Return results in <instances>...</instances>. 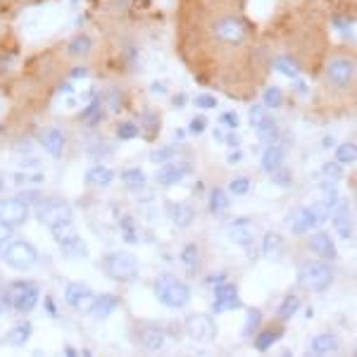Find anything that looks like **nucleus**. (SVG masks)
I'll return each instance as SVG.
<instances>
[{
	"label": "nucleus",
	"mask_w": 357,
	"mask_h": 357,
	"mask_svg": "<svg viewBox=\"0 0 357 357\" xmlns=\"http://www.w3.org/2000/svg\"><path fill=\"white\" fill-rule=\"evenodd\" d=\"M205 126H207V122H205L203 117H193V119H191V124H188V131L198 136V134H203V131H205Z\"/></svg>",
	"instance_id": "52"
},
{
	"label": "nucleus",
	"mask_w": 357,
	"mask_h": 357,
	"mask_svg": "<svg viewBox=\"0 0 357 357\" xmlns=\"http://www.w3.org/2000/svg\"><path fill=\"white\" fill-rule=\"evenodd\" d=\"M112 178H114V172L110 169V167H105V165H96V167H91V169L86 172V183H89V186H96V188L110 186Z\"/></svg>",
	"instance_id": "26"
},
{
	"label": "nucleus",
	"mask_w": 357,
	"mask_h": 357,
	"mask_svg": "<svg viewBox=\"0 0 357 357\" xmlns=\"http://www.w3.org/2000/svg\"><path fill=\"white\" fill-rule=\"evenodd\" d=\"M160 134V117L153 112H143L141 122H138V136H143L146 141H153Z\"/></svg>",
	"instance_id": "29"
},
{
	"label": "nucleus",
	"mask_w": 357,
	"mask_h": 357,
	"mask_svg": "<svg viewBox=\"0 0 357 357\" xmlns=\"http://www.w3.org/2000/svg\"><path fill=\"white\" fill-rule=\"evenodd\" d=\"M301 310V298L298 296H286L284 303H281V307L276 310V317H279V321H289L291 317H296V312Z\"/></svg>",
	"instance_id": "33"
},
{
	"label": "nucleus",
	"mask_w": 357,
	"mask_h": 357,
	"mask_svg": "<svg viewBox=\"0 0 357 357\" xmlns=\"http://www.w3.org/2000/svg\"><path fill=\"white\" fill-rule=\"evenodd\" d=\"M260 324H262V312L257 307H250V310H248V317H245L243 336L245 338H252L257 331H260Z\"/></svg>",
	"instance_id": "36"
},
{
	"label": "nucleus",
	"mask_w": 357,
	"mask_h": 357,
	"mask_svg": "<svg viewBox=\"0 0 357 357\" xmlns=\"http://www.w3.org/2000/svg\"><path fill=\"white\" fill-rule=\"evenodd\" d=\"M183 326L195 343H212L217 338V324L210 314H191Z\"/></svg>",
	"instance_id": "11"
},
{
	"label": "nucleus",
	"mask_w": 357,
	"mask_h": 357,
	"mask_svg": "<svg viewBox=\"0 0 357 357\" xmlns=\"http://www.w3.org/2000/svg\"><path fill=\"white\" fill-rule=\"evenodd\" d=\"M188 174H191L188 162H174V160H169V162H162V167L158 169V183L165 188H169V186L181 183Z\"/></svg>",
	"instance_id": "15"
},
{
	"label": "nucleus",
	"mask_w": 357,
	"mask_h": 357,
	"mask_svg": "<svg viewBox=\"0 0 357 357\" xmlns=\"http://www.w3.org/2000/svg\"><path fill=\"white\" fill-rule=\"evenodd\" d=\"M93 301H96V293L91 291L86 284H79V281H74V284H67L65 303L72 310H77V312H91V307H93Z\"/></svg>",
	"instance_id": "12"
},
{
	"label": "nucleus",
	"mask_w": 357,
	"mask_h": 357,
	"mask_svg": "<svg viewBox=\"0 0 357 357\" xmlns=\"http://www.w3.org/2000/svg\"><path fill=\"white\" fill-rule=\"evenodd\" d=\"M169 217L178 229H188L195 222V210L188 203H172Z\"/></svg>",
	"instance_id": "25"
},
{
	"label": "nucleus",
	"mask_w": 357,
	"mask_h": 357,
	"mask_svg": "<svg viewBox=\"0 0 357 357\" xmlns=\"http://www.w3.org/2000/svg\"><path fill=\"white\" fill-rule=\"evenodd\" d=\"M267 117H269V112H267V107H264V105H252L250 107V124L252 126L262 124Z\"/></svg>",
	"instance_id": "44"
},
{
	"label": "nucleus",
	"mask_w": 357,
	"mask_h": 357,
	"mask_svg": "<svg viewBox=\"0 0 357 357\" xmlns=\"http://www.w3.org/2000/svg\"><path fill=\"white\" fill-rule=\"evenodd\" d=\"M224 281V274H217V276H210V279H207V284L210 286H220Z\"/></svg>",
	"instance_id": "53"
},
{
	"label": "nucleus",
	"mask_w": 357,
	"mask_h": 357,
	"mask_svg": "<svg viewBox=\"0 0 357 357\" xmlns=\"http://www.w3.org/2000/svg\"><path fill=\"white\" fill-rule=\"evenodd\" d=\"M321 174L329 178V183H331V181H336V178H341V167H338L336 162H326L324 167H321Z\"/></svg>",
	"instance_id": "48"
},
{
	"label": "nucleus",
	"mask_w": 357,
	"mask_h": 357,
	"mask_svg": "<svg viewBox=\"0 0 357 357\" xmlns=\"http://www.w3.org/2000/svg\"><path fill=\"white\" fill-rule=\"evenodd\" d=\"M336 160L338 165H355L357 160V146L353 141L350 143H341V146L336 148Z\"/></svg>",
	"instance_id": "38"
},
{
	"label": "nucleus",
	"mask_w": 357,
	"mask_h": 357,
	"mask_svg": "<svg viewBox=\"0 0 357 357\" xmlns=\"http://www.w3.org/2000/svg\"><path fill=\"white\" fill-rule=\"evenodd\" d=\"M136 343L148 353H158L165 345V331L155 324H141L136 329Z\"/></svg>",
	"instance_id": "17"
},
{
	"label": "nucleus",
	"mask_w": 357,
	"mask_h": 357,
	"mask_svg": "<svg viewBox=\"0 0 357 357\" xmlns=\"http://www.w3.org/2000/svg\"><path fill=\"white\" fill-rule=\"evenodd\" d=\"M31 333H33V326L29 324V321H20V324H15L13 329L8 331L5 343L13 345V348H22V345H26V341L31 338Z\"/></svg>",
	"instance_id": "28"
},
{
	"label": "nucleus",
	"mask_w": 357,
	"mask_h": 357,
	"mask_svg": "<svg viewBox=\"0 0 357 357\" xmlns=\"http://www.w3.org/2000/svg\"><path fill=\"white\" fill-rule=\"evenodd\" d=\"M324 146H326V148L333 146V138H331V136H326V138H324Z\"/></svg>",
	"instance_id": "59"
},
{
	"label": "nucleus",
	"mask_w": 357,
	"mask_h": 357,
	"mask_svg": "<svg viewBox=\"0 0 357 357\" xmlns=\"http://www.w3.org/2000/svg\"><path fill=\"white\" fill-rule=\"evenodd\" d=\"M15 181L22 183V186H26V183H41L43 174L41 172H36V174H15Z\"/></svg>",
	"instance_id": "50"
},
{
	"label": "nucleus",
	"mask_w": 357,
	"mask_h": 357,
	"mask_svg": "<svg viewBox=\"0 0 357 357\" xmlns=\"http://www.w3.org/2000/svg\"><path fill=\"white\" fill-rule=\"evenodd\" d=\"M119 229H122V236L126 243H138V234H136V224L131 217H124L122 222H119Z\"/></svg>",
	"instance_id": "41"
},
{
	"label": "nucleus",
	"mask_w": 357,
	"mask_h": 357,
	"mask_svg": "<svg viewBox=\"0 0 357 357\" xmlns=\"http://www.w3.org/2000/svg\"><path fill=\"white\" fill-rule=\"evenodd\" d=\"M284 158H286V151L279 146V143H269L267 148H264V153H262V169L267 172H274L276 167H281L284 165Z\"/></svg>",
	"instance_id": "27"
},
{
	"label": "nucleus",
	"mask_w": 357,
	"mask_h": 357,
	"mask_svg": "<svg viewBox=\"0 0 357 357\" xmlns=\"http://www.w3.org/2000/svg\"><path fill=\"white\" fill-rule=\"evenodd\" d=\"M229 236H231L234 243L241 245V248H250L252 241H255V231H252L250 222L243 220V217L231 224V229H229Z\"/></svg>",
	"instance_id": "22"
},
{
	"label": "nucleus",
	"mask_w": 357,
	"mask_h": 357,
	"mask_svg": "<svg viewBox=\"0 0 357 357\" xmlns=\"http://www.w3.org/2000/svg\"><path fill=\"white\" fill-rule=\"evenodd\" d=\"M183 102H186V98H183V96H176V98H174V105H178V107H181Z\"/></svg>",
	"instance_id": "58"
},
{
	"label": "nucleus",
	"mask_w": 357,
	"mask_h": 357,
	"mask_svg": "<svg viewBox=\"0 0 357 357\" xmlns=\"http://www.w3.org/2000/svg\"><path fill=\"white\" fill-rule=\"evenodd\" d=\"M310 250L314 252V255H319L321 260H336L338 257V248H336V241L331 238L326 231H314L312 236H310L307 241Z\"/></svg>",
	"instance_id": "18"
},
{
	"label": "nucleus",
	"mask_w": 357,
	"mask_h": 357,
	"mask_svg": "<svg viewBox=\"0 0 357 357\" xmlns=\"http://www.w3.org/2000/svg\"><path fill=\"white\" fill-rule=\"evenodd\" d=\"M50 234H53L55 243L60 245V250L65 252L72 260H82V257H89V245L86 241L79 236L77 227H74L72 220H62L50 227Z\"/></svg>",
	"instance_id": "3"
},
{
	"label": "nucleus",
	"mask_w": 357,
	"mask_h": 357,
	"mask_svg": "<svg viewBox=\"0 0 357 357\" xmlns=\"http://www.w3.org/2000/svg\"><path fill=\"white\" fill-rule=\"evenodd\" d=\"M212 36L215 41L227 45H241L250 36V24L241 15H222L212 24Z\"/></svg>",
	"instance_id": "4"
},
{
	"label": "nucleus",
	"mask_w": 357,
	"mask_h": 357,
	"mask_svg": "<svg viewBox=\"0 0 357 357\" xmlns=\"http://www.w3.org/2000/svg\"><path fill=\"white\" fill-rule=\"evenodd\" d=\"M3 183H5V178H3V176H0V188H3Z\"/></svg>",
	"instance_id": "60"
},
{
	"label": "nucleus",
	"mask_w": 357,
	"mask_h": 357,
	"mask_svg": "<svg viewBox=\"0 0 357 357\" xmlns=\"http://www.w3.org/2000/svg\"><path fill=\"white\" fill-rule=\"evenodd\" d=\"M281 336H284L281 329H264L262 333H255V348L260 350V353H267Z\"/></svg>",
	"instance_id": "31"
},
{
	"label": "nucleus",
	"mask_w": 357,
	"mask_h": 357,
	"mask_svg": "<svg viewBox=\"0 0 357 357\" xmlns=\"http://www.w3.org/2000/svg\"><path fill=\"white\" fill-rule=\"evenodd\" d=\"M357 79V60L353 53H336L324 65V84L333 91H350Z\"/></svg>",
	"instance_id": "2"
},
{
	"label": "nucleus",
	"mask_w": 357,
	"mask_h": 357,
	"mask_svg": "<svg viewBox=\"0 0 357 357\" xmlns=\"http://www.w3.org/2000/svg\"><path fill=\"white\" fill-rule=\"evenodd\" d=\"M215 312H229V310H238L241 307V298H238V286L222 281L220 286H215Z\"/></svg>",
	"instance_id": "13"
},
{
	"label": "nucleus",
	"mask_w": 357,
	"mask_h": 357,
	"mask_svg": "<svg viewBox=\"0 0 357 357\" xmlns=\"http://www.w3.org/2000/svg\"><path fill=\"white\" fill-rule=\"evenodd\" d=\"M117 307H119V298L114 293H105V296H96L91 314L98 317V319H107Z\"/></svg>",
	"instance_id": "24"
},
{
	"label": "nucleus",
	"mask_w": 357,
	"mask_h": 357,
	"mask_svg": "<svg viewBox=\"0 0 357 357\" xmlns=\"http://www.w3.org/2000/svg\"><path fill=\"white\" fill-rule=\"evenodd\" d=\"M229 195L224 188H212L210 191V212L212 215H222V212L229 210Z\"/></svg>",
	"instance_id": "34"
},
{
	"label": "nucleus",
	"mask_w": 357,
	"mask_h": 357,
	"mask_svg": "<svg viewBox=\"0 0 357 357\" xmlns=\"http://www.w3.org/2000/svg\"><path fill=\"white\" fill-rule=\"evenodd\" d=\"M36 220L45 224V227H53V224L62 220H72V207L67 200L60 198H48V200H38L36 203Z\"/></svg>",
	"instance_id": "10"
},
{
	"label": "nucleus",
	"mask_w": 357,
	"mask_h": 357,
	"mask_svg": "<svg viewBox=\"0 0 357 357\" xmlns=\"http://www.w3.org/2000/svg\"><path fill=\"white\" fill-rule=\"evenodd\" d=\"M107 105H110V110H112V112H119V110H122V105H124L122 91L112 89V91H110V96H107Z\"/></svg>",
	"instance_id": "45"
},
{
	"label": "nucleus",
	"mask_w": 357,
	"mask_h": 357,
	"mask_svg": "<svg viewBox=\"0 0 357 357\" xmlns=\"http://www.w3.org/2000/svg\"><path fill=\"white\" fill-rule=\"evenodd\" d=\"M336 207V193H331L326 200H321V203H314L310 207H298V210H293L289 215V227L291 231L296 236H303V234H310L314 231V229H319L321 224L329 220L331 210Z\"/></svg>",
	"instance_id": "1"
},
{
	"label": "nucleus",
	"mask_w": 357,
	"mask_h": 357,
	"mask_svg": "<svg viewBox=\"0 0 357 357\" xmlns=\"http://www.w3.org/2000/svg\"><path fill=\"white\" fill-rule=\"evenodd\" d=\"M41 146L50 158H62V155H65V148H67L65 131L57 129V126H50V129L41 136Z\"/></svg>",
	"instance_id": "19"
},
{
	"label": "nucleus",
	"mask_w": 357,
	"mask_h": 357,
	"mask_svg": "<svg viewBox=\"0 0 357 357\" xmlns=\"http://www.w3.org/2000/svg\"><path fill=\"white\" fill-rule=\"evenodd\" d=\"M220 122L227 126V129H231V131H236L241 126V119H238V114H236V112H224L220 117Z\"/></svg>",
	"instance_id": "49"
},
{
	"label": "nucleus",
	"mask_w": 357,
	"mask_h": 357,
	"mask_svg": "<svg viewBox=\"0 0 357 357\" xmlns=\"http://www.w3.org/2000/svg\"><path fill=\"white\" fill-rule=\"evenodd\" d=\"M176 153H178V148H174V146H169V148H158V151H153V153H151V162H153V165L169 162L172 158H176Z\"/></svg>",
	"instance_id": "40"
},
{
	"label": "nucleus",
	"mask_w": 357,
	"mask_h": 357,
	"mask_svg": "<svg viewBox=\"0 0 357 357\" xmlns=\"http://www.w3.org/2000/svg\"><path fill=\"white\" fill-rule=\"evenodd\" d=\"M195 107H200V110H212V107H217V98L215 96H195Z\"/></svg>",
	"instance_id": "46"
},
{
	"label": "nucleus",
	"mask_w": 357,
	"mask_h": 357,
	"mask_svg": "<svg viewBox=\"0 0 357 357\" xmlns=\"http://www.w3.org/2000/svg\"><path fill=\"white\" fill-rule=\"evenodd\" d=\"M91 53H93V38L89 33H77L67 43V57H72V60H86Z\"/></svg>",
	"instance_id": "21"
},
{
	"label": "nucleus",
	"mask_w": 357,
	"mask_h": 357,
	"mask_svg": "<svg viewBox=\"0 0 357 357\" xmlns=\"http://www.w3.org/2000/svg\"><path fill=\"white\" fill-rule=\"evenodd\" d=\"M215 3H217V0H215Z\"/></svg>",
	"instance_id": "62"
},
{
	"label": "nucleus",
	"mask_w": 357,
	"mask_h": 357,
	"mask_svg": "<svg viewBox=\"0 0 357 357\" xmlns=\"http://www.w3.org/2000/svg\"><path fill=\"white\" fill-rule=\"evenodd\" d=\"M181 262H183V267H186L188 272H195V269H198V264H200V248L195 245V243L183 245Z\"/></svg>",
	"instance_id": "35"
},
{
	"label": "nucleus",
	"mask_w": 357,
	"mask_h": 357,
	"mask_svg": "<svg viewBox=\"0 0 357 357\" xmlns=\"http://www.w3.org/2000/svg\"><path fill=\"white\" fill-rule=\"evenodd\" d=\"M255 134H257V138H260L262 143H267V146L279 138V124H276L274 119H272V114H269V117L264 119L262 124L255 126Z\"/></svg>",
	"instance_id": "30"
},
{
	"label": "nucleus",
	"mask_w": 357,
	"mask_h": 357,
	"mask_svg": "<svg viewBox=\"0 0 357 357\" xmlns=\"http://www.w3.org/2000/svg\"><path fill=\"white\" fill-rule=\"evenodd\" d=\"M5 264L15 272H29V269L36 267L38 262V252L36 248L26 241H10L8 248H5V255H3Z\"/></svg>",
	"instance_id": "9"
},
{
	"label": "nucleus",
	"mask_w": 357,
	"mask_h": 357,
	"mask_svg": "<svg viewBox=\"0 0 357 357\" xmlns=\"http://www.w3.org/2000/svg\"><path fill=\"white\" fill-rule=\"evenodd\" d=\"M155 296L169 310H183L191 303V289L174 276H160L155 281Z\"/></svg>",
	"instance_id": "5"
},
{
	"label": "nucleus",
	"mask_w": 357,
	"mask_h": 357,
	"mask_svg": "<svg viewBox=\"0 0 357 357\" xmlns=\"http://www.w3.org/2000/svg\"><path fill=\"white\" fill-rule=\"evenodd\" d=\"M262 100H264L262 105L267 107V110H276V107L284 105V91H281L279 86H269V89L264 91Z\"/></svg>",
	"instance_id": "37"
},
{
	"label": "nucleus",
	"mask_w": 357,
	"mask_h": 357,
	"mask_svg": "<svg viewBox=\"0 0 357 357\" xmlns=\"http://www.w3.org/2000/svg\"><path fill=\"white\" fill-rule=\"evenodd\" d=\"M38 298H41V293H38V289L31 284V281H15V284L8 286L3 301H5V305H10L13 310H17V312L26 314L38 305Z\"/></svg>",
	"instance_id": "8"
},
{
	"label": "nucleus",
	"mask_w": 357,
	"mask_h": 357,
	"mask_svg": "<svg viewBox=\"0 0 357 357\" xmlns=\"http://www.w3.org/2000/svg\"><path fill=\"white\" fill-rule=\"evenodd\" d=\"M0 131H3V129H0Z\"/></svg>",
	"instance_id": "61"
},
{
	"label": "nucleus",
	"mask_w": 357,
	"mask_h": 357,
	"mask_svg": "<svg viewBox=\"0 0 357 357\" xmlns=\"http://www.w3.org/2000/svg\"><path fill=\"white\" fill-rule=\"evenodd\" d=\"M229 188H231L234 195H245L248 191H250V178L245 176H236L231 183H229Z\"/></svg>",
	"instance_id": "43"
},
{
	"label": "nucleus",
	"mask_w": 357,
	"mask_h": 357,
	"mask_svg": "<svg viewBox=\"0 0 357 357\" xmlns=\"http://www.w3.org/2000/svg\"><path fill=\"white\" fill-rule=\"evenodd\" d=\"M0 220L20 227L29 220V205L22 203L20 198H3L0 200Z\"/></svg>",
	"instance_id": "16"
},
{
	"label": "nucleus",
	"mask_w": 357,
	"mask_h": 357,
	"mask_svg": "<svg viewBox=\"0 0 357 357\" xmlns=\"http://www.w3.org/2000/svg\"><path fill=\"white\" fill-rule=\"evenodd\" d=\"M238 160H241V153H231V155H229V162H238Z\"/></svg>",
	"instance_id": "57"
},
{
	"label": "nucleus",
	"mask_w": 357,
	"mask_h": 357,
	"mask_svg": "<svg viewBox=\"0 0 357 357\" xmlns=\"http://www.w3.org/2000/svg\"><path fill=\"white\" fill-rule=\"evenodd\" d=\"M138 136V124L136 122H122L117 126V138L119 141H131Z\"/></svg>",
	"instance_id": "42"
},
{
	"label": "nucleus",
	"mask_w": 357,
	"mask_h": 357,
	"mask_svg": "<svg viewBox=\"0 0 357 357\" xmlns=\"http://www.w3.org/2000/svg\"><path fill=\"white\" fill-rule=\"evenodd\" d=\"M269 176H272V183H276V186H279V188H286V186H291V183H293V174H291V169H286L284 165L276 167L274 172H269Z\"/></svg>",
	"instance_id": "39"
},
{
	"label": "nucleus",
	"mask_w": 357,
	"mask_h": 357,
	"mask_svg": "<svg viewBox=\"0 0 357 357\" xmlns=\"http://www.w3.org/2000/svg\"><path fill=\"white\" fill-rule=\"evenodd\" d=\"M284 250H286V241L281 238L279 234H274V231L264 234V241H262V255H264V260L279 262L281 257H284Z\"/></svg>",
	"instance_id": "20"
},
{
	"label": "nucleus",
	"mask_w": 357,
	"mask_h": 357,
	"mask_svg": "<svg viewBox=\"0 0 357 357\" xmlns=\"http://www.w3.org/2000/svg\"><path fill=\"white\" fill-rule=\"evenodd\" d=\"M65 353H67L69 357H77V350H74L72 345H65Z\"/></svg>",
	"instance_id": "55"
},
{
	"label": "nucleus",
	"mask_w": 357,
	"mask_h": 357,
	"mask_svg": "<svg viewBox=\"0 0 357 357\" xmlns=\"http://www.w3.org/2000/svg\"><path fill=\"white\" fill-rule=\"evenodd\" d=\"M329 217L333 220V227H336L338 236L345 238V241H353V236H355V215H353V207H350V203H341L336 210H331Z\"/></svg>",
	"instance_id": "14"
},
{
	"label": "nucleus",
	"mask_w": 357,
	"mask_h": 357,
	"mask_svg": "<svg viewBox=\"0 0 357 357\" xmlns=\"http://www.w3.org/2000/svg\"><path fill=\"white\" fill-rule=\"evenodd\" d=\"M227 143H229V146H231V148H238V136H236V134L227 136Z\"/></svg>",
	"instance_id": "54"
},
{
	"label": "nucleus",
	"mask_w": 357,
	"mask_h": 357,
	"mask_svg": "<svg viewBox=\"0 0 357 357\" xmlns=\"http://www.w3.org/2000/svg\"><path fill=\"white\" fill-rule=\"evenodd\" d=\"M338 348H341V341L333 333H317L312 341H310V353L314 355H329L336 353Z\"/></svg>",
	"instance_id": "23"
},
{
	"label": "nucleus",
	"mask_w": 357,
	"mask_h": 357,
	"mask_svg": "<svg viewBox=\"0 0 357 357\" xmlns=\"http://www.w3.org/2000/svg\"><path fill=\"white\" fill-rule=\"evenodd\" d=\"M298 284L305 291H326L333 284V269L326 262H305L298 269Z\"/></svg>",
	"instance_id": "7"
},
{
	"label": "nucleus",
	"mask_w": 357,
	"mask_h": 357,
	"mask_svg": "<svg viewBox=\"0 0 357 357\" xmlns=\"http://www.w3.org/2000/svg\"><path fill=\"white\" fill-rule=\"evenodd\" d=\"M122 183L129 191H143V188H146V174H143L141 169H124Z\"/></svg>",
	"instance_id": "32"
},
{
	"label": "nucleus",
	"mask_w": 357,
	"mask_h": 357,
	"mask_svg": "<svg viewBox=\"0 0 357 357\" xmlns=\"http://www.w3.org/2000/svg\"><path fill=\"white\" fill-rule=\"evenodd\" d=\"M13 241V224L0 220V250Z\"/></svg>",
	"instance_id": "47"
},
{
	"label": "nucleus",
	"mask_w": 357,
	"mask_h": 357,
	"mask_svg": "<svg viewBox=\"0 0 357 357\" xmlns=\"http://www.w3.org/2000/svg\"><path fill=\"white\" fill-rule=\"evenodd\" d=\"M153 91H155V93H165V86L162 84H153Z\"/></svg>",
	"instance_id": "56"
},
{
	"label": "nucleus",
	"mask_w": 357,
	"mask_h": 357,
	"mask_svg": "<svg viewBox=\"0 0 357 357\" xmlns=\"http://www.w3.org/2000/svg\"><path fill=\"white\" fill-rule=\"evenodd\" d=\"M17 198H20L22 203H26V205H33V203H38V200H41V191H36V188H33V191H22Z\"/></svg>",
	"instance_id": "51"
},
{
	"label": "nucleus",
	"mask_w": 357,
	"mask_h": 357,
	"mask_svg": "<svg viewBox=\"0 0 357 357\" xmlns=\"http://www.w3.org/2000/svg\"><path fill=\"white\" fill-rule=\"evenodd\" d=\"M102 272L114 281L129 284V281H134L138 276V260L131 252H124V250L107 252V255L102 257Z\"/></svg>",
	"instance_id": "6"
}]
</instances>
